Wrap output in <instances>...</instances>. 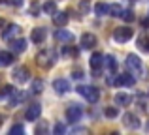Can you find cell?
<instances>
[{
    "label": "cell",
    "instance_id": "obj_29",
    "mask_svg": "<svg viewBox=\"0 0 149 135\" xmlns=\"http://www.w3.org/2000/svg\"><path fill=\"white\" fill-rule=\"evenodd\" d=\"M121 17H123L125 21H128V23H132V21H134V13H132L130 10H125V11H123V15H121Z\"/></svg>",
    "mask_w": 149,
    "mask_h": 135
},
{
    "label": "cell",
    "instance_id": "obj_13",
    "mask_svg": "<svg viewBox=\"0 0 149 135\" xmlns=\"http://www.w3.org/2000/svg\"><path fill=\"white\" fill-rule=\"evenodd\" d=\"M55 40H57V41H62V43H68V41L74 40V34L68 32V30H62V26H61V30H57V32H55Z\"/></svg>",
    "mask_w": 149,
    "mask_h": 135
},
{
    "label": "cell",
    "instance_id": "obj_32",
    "mask_svg": "<svg viewBox=\"0 0 149 135\" xmlns=\"http://www.w3.org/2000/svg\"><path fill=\"white\" fill-rule=\"evenodd\" d=\"M23 132H25V130H23V126H13V128L10 130V133H11V135H15V133H23Z\"/></svg>",
    "mask_w": 149,
    "mask_h": 135
},
{
    "label": "cell",
    "instance_id": "obj_23",
    "mask_svg": "<svg viewBox=\"0 0 149 135\" xmlns=\"http://www.w3.org/2000/svg\"><path fill=\"white\" fill-rule=\"evenodd\" d=\"M106 68H108L111 73H115V69H117V60H115V56H111V55L106 56Z\"/></svg>",
    "mask_w": 149,
    "mask_h": 135
},
{
    "label": "cell",
    "instance_id": "obj_33",
    "mask_svg": "<svg viewBox=\"0 0 149 135\" xmlns=\"http://www.w3.org/2000/svg\"><path fill=\"white\" fill-rule=\"evenodd\" d=\"M30 13H32V15L38 13V4H32V6H30Z\"/></svg>",
    "mask_w": 149,
    "mask_h": 135
},
{
    "label": "cell",
    "instance_id": "obj_34",
    "mask_svg": "<svg viewBox=\"0 0 149 135\" xmlns=\"http://www.w3.org/2000/svg\"><path fill=\"white\" fill-rule=\"evenodd\" d=\"M6 26H8V23H6V21H4V19H0V32H2V30H4V28H6Z\"/></svg>",
    "mask_w": 149,
    "mask_h": 135
},
{
    "label": "cell",
    "instance_id": "obj_7",
    "mask_svg": "<svg viewBox=\"0 0 149 135\" xmlns=\"http://www.w3.org/2000/svg\"><path fill=\"white\" fill-rule=\"evenodd\" d=\"M42 114V105H38V103H32V105H29V109L25 111V118L26 120H38Z\"/></svg>",
    "mask_w": 149,
    "mask_h": 135
},
{
    "label": "cell",
    "instance_id": "obj_36",
    "mask_svg": "<svg viewBox=\"0 0 149 135\" xmlns=\"http://www.w3.org/2000/svg\"><path fill=\"white\" fill-rule=\"evenodd\" d=\"M10 2L13 4V6H21V4H23V0H10Z\"/></svg>",
    "mask_w": 149,
    "mask_h": 135
},
{
    "label": "cell",
    "instance_id": "obj_25",
    "mask_svg": "<svg viewBox=\"0 0 149 135\" xmlns=\"http://www.w3.org/2000/svg\"><path fill=\"white\" fill-rule=\"evenodd\" d=\"M44 11H45L47 15H53L55 11H57V6H55V2H53V0H47V2L44 4Z\"/></svg>",
    "mask_w": 149,
    "mask_h": 135
},
{
    "label": "cell",
    "instance_id": "obj_20",
    "mask_svg": "<svg viewBox=\"0 0 149 135\" xmlns=\"http://www.w3.org/2000/svg\"><path fill=\"white\" fill-rule=\"evenodd\" d=\"M26 49V41L25 40H13L11 41V51L13 53H23Z\"/></svg>",
    "mask_w": 149,
    "mask_h": 135
},
{
    "label": "cell",
    "instance_id": "obj_2",
    "mask_svg": "<svg viewBox=\"0 0 149 135\" xmlns=\"http://www.w3.org/2000/svg\"><path fill=\"white\" fill-rule=\"evenodd\" d=\"M77 92H79L89 103H96L100 99V92H98V88H95V86H77Z\"/></svg>",
    "mask_w": 149,
    "mask_h": 135
},
{
    "label": "cell",
    "instance_id": "obj_31",
    "mask_svg": "<svg viewBox=\"0 0 149 135\" xmlns=\"http://www.w3.org/2000/svg\"><path fill=\"white\" fill-rule=\"evenodd\" d=\"M53 132L57 133V135H62V133L66 132V126H64V124H61V122H58V124H57V126H55V128H53Z\"/></svg>",
    "mask_w": 149,
    "mask_h": 135
},
{
    "label": "cell",
    "instance_id": "obj_35",
    "mask_svg": "<svg viewBox=\"0 0 149 135\" xmlns=\"http://www.w3.org/2000/svg\"><path fill=\"white\" fill-rule=\"evenodd\" d=\"M83 77V71H74V79H81Z\"/></svg>",
    "mask_w": 149,
    "mask_h": 135
},
{
    "label": "cell",
    "instance_id": "obj_5",
    "mask_svg": "<svg viewBox=\"0 0 149 135\" xmlns=\"http://www.w3.org/2000/svg\"><path fill=\"white\" fill-rule=\"evenodd\" d=\"M127 68H128V71H132V73H140L142 71V60L136 55H128L127 56Z\"/></svg>",
    "mask_w": 149,
    "mask_h": 135
},
{
    "label": "cell",
    "instance_id": "obj_12",
    "mask_svg": "<svg viewBox=\"0 0 149 135\" xmlns=\"http://www.w3.org/2000/svg\"><path fill=\"white\" fill-rule=\"evenodd\" d=\"M53 88L58 92V94H66L70 90V81L68 79H55L53 81Z\"/></svg>",
    "mask_w": 149,
    "mask_h": 135
},
{
    "label": "cell",
    "instance_id": "obj_1",
    "mask_svg": "<svg viewBox=\"0 0 149 135\" xmlns=\"http://www.w3.org/2000/svg\"><path fill=\"white\" fill-rule=\"evenodd\" d=\"M55 60H57V56H55V51L53 49H47V51H40L36 55V62L40 68L44 69H49L51 66L55 64Z\"/></svg>",
    "mask_w": 149,
    "mask_h": 135
},
{
    "label": "cell",
    "instance_id": "obj_26",
    "mask_svg": "<svg viewBox=\"0 0 149 135\" xmlns=\"http://www.w3.org/2000/svg\"><path fill=\"white\" fill-rule=\"evenodd\" d=\"M95 11H96V15H106V13H109V6H106V4L98 2V4L95 6Z\"/></svg>",
    "mask_w": 149,
    "mask_h": 135
},
{
    "label": "cell",
    "instance_id": "obj_4",
    "mask_svg": "<svg viewBox=\"0 0 149 135\" xmlns=\"http://www.w3.org/2000/svg\"><path fill=\"white\" fill-rule=\"evenodd\" d=\"M104 55L102 53H95V55L91 56V69L95 75H100V69H102V64H104Z\"/></svg>",
    "mask_w": 149,
    "mask_h": 135
},
{
    "label": "cell",
    "instance_id": "obj_11",
    "mask_svg": "<svg viewBox=\"0 0 149 135\" xmlns=\"http://www.w3.org/2000/svg\"><path fill=\"white\" fill-rule=\"evenodd\" d=\"M115 84L117 86H132V84H134V77H132L130 73L115 75Z\"/></svg>",
    "mask_w": 149,
    "mask_h": 135
},
{
    "label": "cell",
    "instance_id": "obj_27",
    "mask_svg": "<svg viewBox=\"0 0 149 135\" xmlns=\"http://www.w3.org/2000/svg\"><path fill=\"white\" fill-rule=\"evenodd\" d=\"M11 92H13V86H10V84H6V86L0 90V99H4V98H10L11 96Z\"/></svg>",
    "mask_w": 149,
    "mask_h": 135
},
{
    "label": "cell",
    "instance_id": "obj_38",
    "mask_svg": "<svg viewBox=\"0 0 149 135\" xmlns=\"http://www.w3.org/2000/svg\"><path fill=\"white\" fill-rule=\"evenodd\" d=\"M146 130H147V132H149V122H147V126H146Z\"/></svg>",
    "mask_w": 149,
    "mask_h": 135
},
{
    "label": "cell",
    "instance_id": "obj_24",
    "mask_svg": "<svg viewBox=\"0 0 149 135\" xmlns=\"http://www.w3.org/2000/svg\"><path fill=\"white\" fill-rule=\"evenodd\" d=\"M123 8L119 6V4H111V6H109V13H111V17H121V15H123Z\"/></svg>",
    "mask_w": 149,
    "mask_h": 135
},
{
    "label": "cell",
    "instance_id": "obj_17",
    "mask_svg": "<svg viewBox=\"0 0 149 135\" xmlns=\"http://www.w3.org/2000/svg\"><path fill=\"white\" fill-rule=\"evenodd\" d=\"M25 98H26L25 92H21V90H13V92H11V96H10V105H17V103L25 101Z\"/></svg>",
    "mask_w": 149,
    "mask_h": 135
},
{
    "label": "cell",
    "instance_id": "obj_14",
    "mask_svg": "<svg viewBox=\"0 0 149 135\" xmlns=\"http://www.w3.org/2000/svg\"><path fill=\"white\" fill-rule=\"evenodd\" d=\"M13 60H15V56L11 55V53H8V51H0V68H8V66H11V64H13Z\"/></svg>",
    "mask_w": 149,
    "mask_h": 135
},
{
    "label": "cell",
    "instance_id": "obj_22",
    "mask_svg": "<svg viewBox=\"0 0 149 135\" xmlns=\"http://www.w3.org/2000/svg\"><path fill=\"white\" fill-rule=\"evenodd\" d=\"M30 90H32V94H42V90H44V81L34 79L32 84H30Z\"/></svg>",
    "mask_w": 149,
    "mask_h": 135
},
{
    "label": "cell",
    "instance_id": "obj_40",
    "mask_svg": "<svg viewBox=\"0 0 149 135\" xmlns=\"http://www.w3.org/2000/svg\"><path fill=\"white\" fill-rule=\"evenodd\" d=\"M0 122H2V118H0Z\"/></svg>",
    "mask_w": 149,
    "mask_h": 135
},
{
    "label": "cell",
    "instance_id": "obj_3",
    "mask_svg": "<svg viewBox=\"0 0 149 135\" xmlns=\"http://www.w3.org/2000/svg\"><path fill=\"white\" fill-rule=\"evenodd\" d=\"M132 36H134V30H132L130 26H119V28L113 30V40H115L117 43H125V41H128Z\"/></svg>",
    "mask_w": 149,
    "mask_h": 135
},
{
    "label": "cell",
    "instance_id": "obj_39",
    "mask_svg": "<svg viewBox=\"0 0 149 135\" xmlns=\"http://www.w3.org/2000/svg\"><path fill=\"white\" fill-rule=\"evenodd\" d=\"M4 2H8V0H0V4H4Z\"/></svg>",
    "mask_w": 149,
    "mask_h": 135
},
{
    "label": "cell",
    "instance_id": "obj_21",
    "mask_svg": "<svg viewBox=\"0 0 149 135\" xmlns=\"http://www.w3.org/2000/svg\"><path fill=\"white\" fill-rule=\"evenodd\" d=\"M138 45L143 53H149V34H142L138 38Z\"/></svg>",
    "mask_w": 149,
    "mask_h": 135
},
{
    "label": "cell",
    "instance_id": "obj_18",
    "mask_svg": "<svg viewBox=\"0 0 149 135\" xmlns=\"http://www.w3.org/2000/svg\"><path fill=\"white\" fill-rule=\"evenodd\" d=\"M53 23L57 26H64L66 23H68V15H66L64 11H55L53 13Z\"/></svg>",
    "mask_w": 149,
    "mask_h": 135
},
{
    "label": "cell",
    "instance_id": "obj_10",
    "mask_svg": "<svg viewBox=\"0 0 149 135\" xmlns=\"http://www.w3.org/2000/svg\"><path fill=\"white\" fill-rule=\"evenodd\" d=\"M96 41H98V40H96L95 34L87 32V34H83V36H81V41H79V43H81V47H83V49H93L96 45Z\"/></svg>",
    "mask_w": 149,
    "mask_h": 135
},
{
    "label": "cell",
    "instance_id": "obj_8",
    "mask_svg": "<svg viewBox=\"0 0 149 135\" xmlns=\"http://www.w3.org/2000/svg\"><path fill=\"white\" fill-rule=\"evenodd\" d=\"M81 114H83V111H81L79 105H70L68 109H66V118H68L70 122H77L81 118Z\"/></svg>",
    "mask_w": 149,
    "mask_h": 135
},
{
    "label": "cell",
    "instance_id": "obj_15",
    "mask_svg": "<svg viewBox=\"0 0 149 135\" xmlns=\"http://www.w3.org/2000/svg\"><path fill=\"white\" fill-rule=\"evenodd\" d=\"M45 34H47V32H45V28H34V30H32V34H30V38H32L34 43L40 45V43H44Z\"/></svg>",
    "mask_w": 149,
    "mask_h": 135
},
{
    "label": "cell",
    "instance_id": "obj_9",
    "mask_svg": "<svg viewBox=\"0 0 149 135\" xmlns=\"http://www.w3.org/2000/svg\"><path fill=\"white\" fill-rule=\"evenodd\" d=\"M123 124L127 126L128 130H136V128H140V120H138V116H136V114H132V113H125V114H123Z\"/></svg>",
    "mask_w": 149,
    "mask_h": 135
},
{
    "label": "cell",
    "instance_id": "obj_28",
    "mask_svg": "<svg viewBox=\"0 0 149 135\" xmlns=\"http://www.w3.org/2000/svg\"><path fill=\"white\" fill-rule=\"evenodd\" d=\"M104 114H106V116H108V118H115L117 114H119V111H117L115 107H108V109L104 111Z\"/></svg>",
    "mask_w": 149,
    "mask_h": 135
},
{
    "label": "cell",
    "instance_id": "obj_30",
    "mask_svg": "<svg viewBox=\"0 0 149 135\" xmlns=\"http://www.w3.org/2000/svg\"><path fill=\"white\" fill-rule=\"evenodd\" d=\"M45 132H47V124H45V122H40V124L36 126V133L42 135V133H45Z\"/></svg>",
    "mask_w": 149,
    "mask_h": 135
},
{
    "label": "cell",
    "instance_id": "obj_19",
    "mask_svg": "<svg viewBox=\"0 0 149 135\" xmlns=\"http://www.w3.org/2000/svg\"><path fill=\"white\" fill-rule=\"evenodd\" d=\"M132 98L128 94H125V92H119V94H115V103L117 105H130Z\"/></svg>",
    "mask_w": 149,
    "mask_h": 135
},
{
    "label": "cell",
    "instance_id": "obj_6",
    "mask_svg": "<svg viewBox=\"0 0 149 135\" xmlns=\"http://www.w3.org/2000/svg\"><path fill=\"white\" fill-rule=\"evenodd\" d=\"M11 77H13V81L17 84H23V83H26L29 81V69L26 68H15L13 69V73H11Z\"/></svg>",
    "mask_w": 149,
    "mask_h": 135
},
{
    "label": "cell",
    "instance_id": "obj_37",
    "mask_svg": "<svg viewBox=\"0 0 149 135\" xmlns=\"http://www.w3.org/2000/svg\"><path fill=\"white\" fill-rule=\"evenodd\" d=\"M142 25L146 26V28H149V17H147V19H143V21H142Z\"/></svg>",
    "mask_w": 149,
    "mask_h": 135
},
{
    "label": "cell",
    "instance_id": "obj_16",
    "mask_svg": "<svg viewBox=\"0 0 149 135\" xmlns=\"http://www.w3.org/2000/svg\"><path fill=\"white\" fill-rule=\"evenodd\" d=\"M19 32H21V28H19L17 25H8V30L2 32V38H4V40H11V38L17 36Z\"/></svg>",
    "mask_w": 149,
    "mask_h": 135
}]
</instances>
